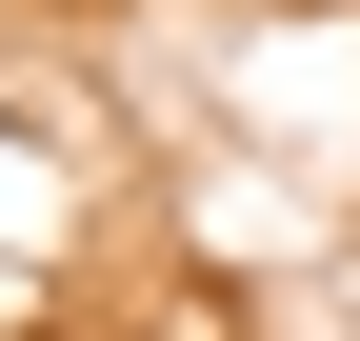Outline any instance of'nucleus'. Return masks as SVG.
Here are the masks:
<instances>
[{
    "mask_svg": "<svg viewBox=\"0 0 360 341\" xmlns=\"http://www.w3.org/2000/svg\"><path fill=\"white\" fill-rule=\"evenodd\" d=\"M0 181H20V120H0Z\"/></svg>",
    "mask_w": 360,
    "mask_h": 341,
    "instance_id": "1",
    "label": "nucleus"
}]
</instances>
